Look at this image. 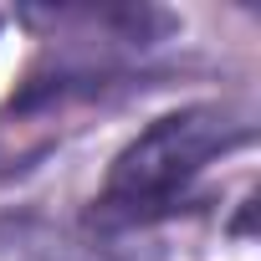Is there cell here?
<instances>
[{
    "mask_svg": "<svg viewBox=\"0 0 261 261\" xmlns=\"http://www.w3.org/2000/svg\"><path fill=\"white\" fill-rule=\"evenodd\" d=\"M26 21L82 36V41H102V46H149L154 36H164L174 21L154 6H36L26 11Z\"/></svg>",
    "mask_w": 261,
    "mask_h": 261,
    "instance_id": "2",
    "label": "cell"
},
{
    "mask_svg": "<svg viewBox=\"0 0 261 261\" xmlns=\"http://www.w3.org/2000/svg\"><path fill=\"white\" fill-rule=\"evenodd\" d=\"M241 144H251V118L220 102H195V108H174L154 118L113 159L102 195H97V220L134 225V220L169 210L174 200L190 195V185L210 164H220Z\"/></svg>",
    "mask_w": 261,
    "mask_h": 261,
    "instance_id": "1",
    "label": "cell"
}]
</instances>
